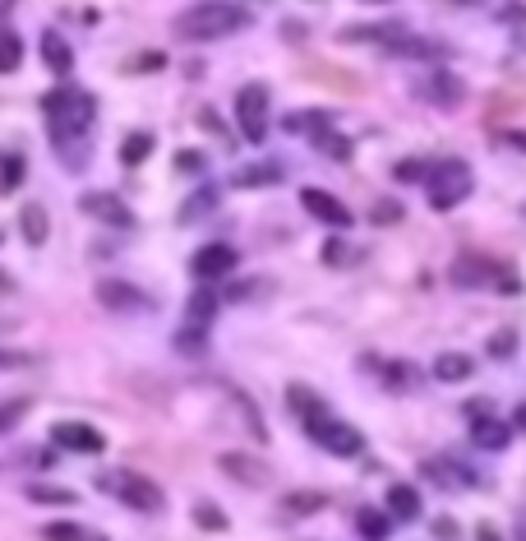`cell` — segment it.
I'll list each match as a JSON object with an SVG mask.
<instances>
[{
    "label": "cell",
    "instance_id": "f35d334b",
    "mask_svg": "<svg viewBox=\"0 0 526 541\" xmlns=\"http://www.w3.org/2000/svg\"><path fill=\"white\" fill-rule=\"evenodd\" d=\"M23 408H28V402H23V398H14V402H5V412H0V430H14V426H19V417H23Z\"/></svg>",
    "mask_w": 526,
    "mask_h": 541
},
{
    "label": "cell",
    "instance_id": "ee69618b",
    "mask_svg": "<svg viewBox=\"0 0 526 541\" xmlns=\"http://www.w3.org/2000/svg\"><path fill=\"white\" fill-rule=\"evenodd\" d=\"M476 541H498V532H494V528H489V523H485V528H480V532H476Z\"/></svg>",
    "mask_w": 526,
    "mask_h": 541
},
{
    "label": "cell",
    "instance_id": "e0dca14e",
    "mask_svg": "<svg viewBox=\"0 0 526 541\" xmlns=\"http://www.w3.org/2000/svg\"><path fill=\"white\" fill-rule=\"evenodd\" d=\"M19 232H23V241H28V246H42V241H46V232H51L46 208H42V204H23V208H19Z\"/></svg>",
    "mask_w": 526,
    "mask_h": 541
},
{
    "label": "cell",
    "instance_id": "d590c367",
    "mask_svg": "<svg viewBox=\"0 0 526 541\" xmlns=\"http://www.w3.org/2000/svg\"><path fill=\"white\" fill-rule=\"evenodd\" d=\"M176 172H204V153L199 148H180L176 153Z\"/></svg>",
    "mask_w": 526,
    "mask_h": 541
},
{
    "label": "cell",
    "instance_id": "f546056e",
    "mask_svg": "<svg viewBox=\"0 0 526 541\" xmlns=\"http://www.w3.org/2000/svg\"><path fill=\"white\" fill-rule=\"evenodd\" d=\"M213 204H217V195H213V190H199V195H194V199L180 208V223H199L204 213H213Z\"/></svg>",
    "mask_w": 526,
    "mask_h": 541
},
{
    "label": "cell",
    "instance_id": "4fadbf2b",
    "mask_svg": "<svg viewBox=\"0 0 526 541\" xmlns=\"http://www.w3.org/2000/svg\"><path fill=\"white\" fill-rule=\"evenodd\" d=\"M217 468L227 472V477H236L240 486H268L272 481V468L259 463V458H249V453H221Z\"/></svg>",
    "mask_w": 526,
    "mask_h": 541
},
{
    "label": "cell",
    "instance_id": "8d00e7d4",
    "mask_svg": "<svg viewBox=\"0 0 526 541\" xmlns=\"http://www.w3.org/2000/svg\"><path fill=\"white\" fill-rule=\"evenodd\" d=\"M383 375H388V385H393V389H411V380H415L411 366H383Z\"/></svg>",
    "mask_w": 526,
    "mask_h": 541
},
{
    "label": "cell",
    "instance_id": "ac0fdd59",
    "mask_svg": "<svg viewBox=\"0 0 526 541\" xmlns=\"http://www.w3.org/2000/svg\"><path fill=\"white\" fill-rule=\"evenodd\" d=\"M388 513H393V519H406V523H415L421 519V495L411 491V486H388Z\"/></svg>",
    "mask_w": 526,
    "mask_h": 541
},
{
    "label": "cell",
    "instance_id": "7402d4cb",
    "mask_svg": "<svg viewBox=\"0 0 526 541\" xmlns=\"http://www.w3.org/2000/svg\"><path fill=\"white\" fill-rule=\"evenodd\" d=\"M42 61H46L55 74H65V70L74 65V51L65 46V38H61V33H46V38H42Z\"/></svg>",
    "mask_w": 526,
    "mask_h": 541
},
{
    "label": "cell",
    "instance_id": "5b68a950",
    "mask_svg": "<svg viewBox=\"0 0 526 541\" xmlns=\"http://www.w3.org/2000/svg\"><path fill=\"white\" fill-rule=\"evenodd\" d=\"M430 204L443 213V208H453V204H462L466 195H471V167L462 157H443V162H434L430 167Z\"/></svg>",
    "mask_w": 526,
    "mask_h": 541
},
{
    "label": "cell",
    "instance_id": "bcb514c9",
    "mask_svg": "<svg viewBox=\"0 0 526 541\" xmlns=\"http://www.w3.org/2000/svg\"><path fill=\"white\" fill-rule=\"evenodd\" d=\"M517 541H526V513H522V523H517Z\"/></svg>",
    "mask_w": 526,
    "mask_h": 541
},
{
    "label": "cell",
    "instance_id": "8fae6325",
    "mask_svg": "<svg viewBox=\"0 0 526 541\" xmlns=\"http://www.w3.org/2000/svg\"><path fill=\"white\" fill-rule=\"evenodd\" d=\"M342 38H346V42H374V46H383V51H393V56H402V46L411 42L406 23H370V29H346Z\"/></svg>",
    "mask_w": 526,
    "mask_h": 541
},
{
    "label": "cell",
    "instance_id": "7c38bea8",
    "mask_svg": "<svg viewBox=\"0 0 526 541\" xmlns=\"http://www.w3.org/2000/svg\"><path fill=\"white\" fill-rule=\"evenodd\" d=\"M51 440L61 444V449H74V453H102V435L93 426H83V421H55L51 426Z\"/></svg>",
    "mask_w": 526,
    "mask_h": 541
},
{
    "label": "cell",
    "instance_id": "d6a6232c",
    "mask_svg": "<svg viewBox=\"0 0 526 541\" xmlns=\"http://www.w3.org/2000/svg\"><path fill=\"white\" fill-rule=\"evenodd\" d=\"M19 181H23V157L10 153V157H5V181H0V190L14 195V190H19Z\"/></svg>",
    "mask_w": 526,
    "mask_h": 541
},
{
    "label": "cell",
    "instance_id": "7a4b0ae2",
    "mask_svg": "<svg viewBox=\"0 0 526 541\" xmlns=\"http://www.w3.org/2000/svg\"><path fill=\"white\" fill-rule=\"evenodd\" d=\"M249 23V14L240 5H227V0H204L176 19V33L185 42H217V38H231Z\"/></svg>",
    "mask_w": 526,
    "mask_h": 541
},
{
    "label": "cell",
    "instance_id": "83f0119b",
    "mask_svg": "<svg viewBox=\"0 0 526 541\" xmlns=\"http://www.w3.org/2000/svg\"><path fill=\"white\" fill-rule=\"evenodd\" d=\"M194 523L204 532H227V513H221L213 500H194Z\"/></svg>",
    "mask_w": 526,
    "mask_h": 541
},
{
    "label": "cell",
    "instance_id": "30bf717a",
    "mask_svg": "<svg viewBox=\"0 0 526 541\" xmlns=\"http://www.w3.org/2000/svg\"><path fill=\"white\" fill-rule=\"evenodd\" d=\"M300 204H305V213L310 218H319V223H328V227H351V208L342 204V199H332L328 190H300Z\"/></svg>",
    "mask_w": 526,
    "mask_h": 541
},
{
    "label": "cell",
    "instance_id": "74e56055",
    "mask_svg": "<svg viewBox=\"0 0 526 541\" xmlns=\"http://www.w3.org/2000/svg\"><path fill=\"white\" fill-rule=\"evenodd\" d=\"M19 51H23V46H19V33L10 29V33H5V61H0V70H5V74L19 65Z\"/></svg>",
    "mask_w": 526,
    "mask_h": 541
},
{
    "label": "cell",
    "instance_id": "484cf974",
    "mask_svg": "<svg viewBox=\"0 0 526 541\" xmlns=\"http://www.w3.org/2000/svg\"><path fill=\"white\" fill-rule=\"evenodd\" d=\"M148 153H153V134H148V130H134L129 139L121 144V162H125V167H138V162H144Z\"/></svg>",
    "mask_w": 526,
    "mask_h": 541
},
{
    "label": "cell",
    "instance_id": "44dd1931",
    "mask_svg": "<svg viewBox=\"0 0 526 541\" xmlns=\"http://www.w3.org/2000/svg\"><path fill=\"white\" fill-rule=\"evenodd\" d=\"M287 408H291L300 421H319V417H328V408H323V402H319L310 389H305V385H291V389H287Z\"/></svg>",
    "mask_w": 526,
    "mask_h": 541
},
{
    "label": "cell",
    "instance_id": "836d02e7",
    "mask_svg": "<svg viewBox=\"0 0 526 541\" xmlns=\"http://www.w3.org/2000/svg\"><path fill=\"white\" fill-rule=\"evenodd\" d=\"M513 342H517V329H498L494 338H489V357H513Z\"/></svg>",
    "mask_w": 526,
    "mask_h": 541
},
{
    "label": "cell",
    "instance_id": "2e32d148",
    "mask_svg": "<svg viewBox=\"0 0 526 541\" xmlns=\"http://www.w3.org/2000/svg\"><path fill=\"white\" fill-rule=\"evenodd\" d=\"M471 440H476L480 449H504L513 440V426L494 421V417H480V421H471Z\"/></svg>",
    "mask_w": 526,
    "mask_h": 541
},
{
    "label": "cell",
    "instance_id": "9a60e30c",
    "mask_svg": "<svg viewBox=\"0 0 526 541\" xmlns=\"http://www.w3.org/2000/svg\"><path fill=\"white\" fill-rule=\"evenodd\" d=\"M83 213H93V218L106 223V227H134V213H129L116 195H102V190L83 195Z\"/></svg>",
    "mask_w": 526,
    "mask_h": 541
},
{
    "label": "cell",
    "instance_id": "ba28073f",
    "mask_svg": "<svg viewBox=\"0 0 526 541\" xmlns=\"http://www.w3.org/2000/svg\"><path fill=\"white\" fill-rule=\"evenodd\" d=\"M231 268H236V250H231V246H221V241H213V246H204L199 255L189 259V274H194V278H204V283L227 278Z\"/></svg>",
    "mask_w": 526,
    "mask_h": 541
},
{
    "label": "cell",
    "instance_id": "cb8c5ba5",
    "mask_svg": "<svg viewBox=\"0 0 526 541\" xmlns=\"http://www.w3.org/2000/svg\"><path fill=\"white\" fill-rule=\"evenodd\" d=\"M282 181V167L277 162H259V167H240L231 176V185H277Z\"/></svg>",
    "mask_w": 526,
    "mask_h": 541
},
{
    "label": "cell",
    "instance_id": "6da1fadb",
    "mask_svg": "<svg viewBox=\"0 0 526 541\" xmlns=\"http://www.w3.org/2000/svg\"><path fill=\"white\" fill-rule=\"evenodd\" d=\"M42 112H46V125H51L55 148L70 153V134H74V139L88 134L97 102H93V93H83V89H55V93L42 97Z\"/></svg>",
    "mask_w": 526,
    "mask_h": 541
},
{
    "label": "cell",
    "instance_id": "52a82bcc",
    "mask_svg": "<svg viewBox=\"0 0 526 541\" xmlns=\"http://www.w3.org/2000/svg\"><path fill=\"white\" fill-rule=\"evenodd\" d=\"M236 121H240V134L249 144H259L268 134V89L263 84H245L236 93Z\"/></svg>",
    "mask_w": 526,
    "mask_h": 541
},
{
    "label": "cell",
    "instance_id": "9c48e42d",
    "mask_svg": "<svg viewBox=\"0 0 526 541\" xmlns=\"http://www.w3.org/2000/svg\"><path fill=\"white\" fill-rule=\"evenodd\" d=\"M97 301L106 310H148L153 296L138 292V287H129V283H121V278H102L97 283Z\"/></svg>",
    "mask_w": 526,
    "mask_h": 541
},
{
    "label": "cell",
    "instance_id": "ab89813d",
    "mask_svg": "<svg viewBox=\"0 0 526 541\" xmlns=\"http://www.w3.org/2000/svg\"><path fill=\"white\" fill-rule=\"evenodd\" d=\"M162 65H166V56H162V51H153V56H138L129 70H162Z\"/></svg>",
    "mask_w": 526,
    "mask_h": 541
},
{
    "label": "cell",
    "instance_id": "f6af8a7d",
    "mask_svg": "<svg viewBox=\"0 0 526 541\" xmlns=\"http://www.w3.org/2000/svg\"><path fill=\"white\" fill-rule=\"evenodd\" d=\"M513 421H517V426L526 430V402H522V408H517V417H513Z\"/></svg>",
    "mask_w": 526,
    "mask_h": 541
},
{
    "label": "cell",
    "instance_id": "603a6c76",
    "mask_svg": "<svg viewBox=\"0 0 526 541\" xmlns=\"http://www.w3.org/2000/svg\"><path fill=\"white\" fill-rule=\"evenodd\" d=\"M42 537L46 541H106L97 528H79V523H46Z\"/></svg>",
    "mask_w": 526,
    "mask_h": 541
},
{
    "label": "cell",
    "instance_id": "3957f363",
    "mask_svg": "<svg viewBox=\"0 0 526 541\" xmlns=\"http://www.w3.org/2000/svg\"><path fill=\"white\" fill-rule=\"evenodd\" d=\"M97 491H106L111 500H121L125 509H138V513H162V504H166L157 481H148L144 472H129V468L97 472Z\"/></svg>",
    "mask_w": 526,
    "mask_h": 541
},
{
    "label": "cell",
    "instance_id": "4dcf8cb0",
    "mask_svg": "<svg viewBox=\"0 0 526 541\" xmlns=\"http://www.w3.org/2000/svg\"><path fill=\"white\" fill-rule=\"evenodd\" d=\"M402 213H406V208H402L397 199H379V204L370 208V223H379V227H388V223H397V218H402Z\"/></svg>",
    "mask_w": 526,
    "mask_h": 541
},
{
    "label": "cell",
    "instance_id": "f1b7e54d",
    "mask_svg": "<svg viewBox=\"0 0 526 541\" xmlns=\"http://www.w3.org/2000/svg\"><path fill=\"white\" fill-rule=\"evenodd\" d=\"M28 500H38V504H74V491H65V486H28Z\"/></svg>",
    "mask_w": 526,
    "mask_h": 541
},
{
    "label": "cell",
    "instance_id": "d4e9b609",
    "mask_svg": "<svg viewBox=\"0 0 526 541\" xmlns=\"http://www.w3.org/2000/svg\"><path fill=\"white\" fill-rule=\"evenodd\" d=\"M355 532H360V541H388V519L379 509H360L355 513Z\"/></svg>",
    "mask_w": 526,
    "mask_h": 541
},
{
    "label": "cell",
    "instance_id": "b9f144b4",
    "mask_svg": "<svg viewBox=\"0 0 526 541\" xmlns=\"http://www.w3.org/2000/svg\"><path fill=\"white\" fill-rule=\"evenodd\" d=\"M323 259H328V264H338V259H346V250H342V241H328V246H323Z\"/></svg>",
    "mask_w": 526,
    "mask_h": 541
},
{
    "label": "cell",
    "instance_id": "5bb4252c",
    "mask_svg": "<svg viewBox=\"0 0 526 541\" xmlns=\"http://www.w3.org/2000/svg\"><path fill=\"white\" fill-rule=\"evenodd\" d=\"M421 472H425V481L443 486V491H462V486H471V481H476V472H471V468H462L457 458H443V463H438V458H425V463H421Z\"/></svg>",
    "mask_w": 526,
    "mask_h": 541
},
{
    "label": "cell",
    "instance_id": "60d3db41",
    "mask_svg": "<svg viewBox=\"0 0 526 541\" xmlns=\"http://www.w3.org/2000/svg\"><path fill=\"white\" fill-rule=\"evenodd\" d=\"M434 537H438V541H453V537H457V523H453V519H438V523H434Z\"/></svg>",
    "mask_w": 526,
    "mask_h": 541
},
{
    "label": "cell",
    "instance_id": "e575fe53",
    "mask_svg": "<svg viewBox=\"0 0 526 541\" xmlns=\"http://www.w3.org/2000/svg\"><path fill=\"white\" fill-rule=\"evenodd\" d=\"M314 509H323V495L319 491H305V495H291L287 500V513H314Z\"/></svg>",
    "mask_w": 526,
    "mask_h": 541
},
{
    "label": "cell",
    "instance_id": "4316f807",
    "mask_svg": "<svg viewBox=\"0 0 526 541\" xmlns=\"http://www.w3.org/2000/svg\"><path fill=\"white\" fill-rule=\"evenodd\" d=\"M314 144L328 153V157H338V162H351V139H342V134L338 130H314Z\"/></svg>",
    "mask_w": 526,
    "mask_h": 541
},
{
    "label": "cell",
    "instance_id": "7dc6e473",
    "mask_svg": "<svg viewBox=\"0 0 526 541\" xmlns=\"http://www.w3.org/2000/svg\"><path fill=\"white\" fill-rule=\"evenodd\" d=\"M453 5H480V0H453Z\"/></svg>",
    "mask_w": 526,
    "mask_h": 541
},
{
    "label": "cell",
    "instance_id": "277c9868",
    "mask_svg": "<svg viewBox=\"0 0 526 541\" xmlns=\"http://www.w3.org/2000/svg\"><path fill=\"white\" fill-rule=\"evenodd\" d=\"M221 306V296L213 287H199L189 296V310H185V324H180V334H176V347L189 351V357H199L204 342H208V329H213V315Z\"/></svg>",
    "mask_w": 526,
    "mask_h": 541
},
{
    "label": "cell",
    "instance_id": "1f68e13d",
    "mask_svg": "<svg viewBox=\"0 0 526 541\" xmlns=\"http://www.w3.org/2000/svg\"><path fill=\"white\" fill-rule=\"evenodd\" d=\"M393 176L406 181V185H411V181H430V167H425L421 157H406V162H397V167H393Z\"/></svg>",
    "mask_w": 526,
    "mask_h": 541
},
{
    "label": "cell",
    "instance_id": "8992f818",
    "mask_svg": "<svg viewBox=\"0 0 526 541\" xmlns=\"http://www.w3.org/2000/svg\"><path fill=\"white\" fill-rule=\"evenodd\" d=\"M305 430H310V440H314L319 449H328L332 458H355L360 449H365V435H360L351 421H338V417L305 421Z\"/></svg>",
    "mask_w": 526,
    "mask_h": 541
},
{
    "label": "cell",
    "instance_id": "ffe728a7",
    "mask_svg": "<svg viewBox=\"0 0 526 541\" xmlns=\"http://www.w3.org/2000/svg\"><path fill=\"white\" fill-rule=\"evenodd\" d=\"M425 97L438 102V106H457L466 93H462V79H453V74H434V79H425Z\"/></svg>",
    "mask_w": 526,
    "mask_h": 541
},
{
    "label": "cell",
    "instance_id": "d6986e66",
    "mask_svg": "<svg viewBox=\"0 0 526 541\" xmlns=\"http://www.w3.org/2000/svg\"><path fill=\"white\" fill-rule=\"evenodd\" d=\"M471 366H476V361H471L466 351H443V357L434 361V380H443V385H462L466 375H471Z\"/></svg>",
    "mask_w": 526,
    "mask_h": 541
},
{
    "label": "cell",
    "instance_id": "7bdbcfd3",
    "mask_svg": "<svg viewBox=\"0 0 526 541\" xmlns=\"http://www.w3.org/2000/svg\"><path fill=\"white\" fill-rule=\"evenodd\" d=\"M504 139H508L513 148H526V134H522V130H508V134H504Z\"/></svg>",
    "mask_w": 526,
    "mask_h": 541
}]
</instances>
